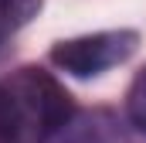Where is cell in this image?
I'll return each mask as SVG.
<instances>
[{
	"label": "cell",
	"mask_w": 146,
	"mask_h": 143,
	"mask_svg": "<svg viewBox=\"0 0 146 143\" xmlns=\"http://www.w3.org/2000/svg\"><path fill=\"white\" fill-rule=\"evenodd\" d=\"M41 10V0H0V48Z\"/></svg>",
	"instance_id": "cell-4"
},
{
	"label": "cell",
	"mask_w": 146,
	"mask_h": 143,
	"mask_svg": "<svg viewBox=\"0 0 146 143\" xmlns=\"http://www.w3.org/2000/svg\"><path fill=\"white\" fill-rule=\"evenodd\" d=\"M72 119V96L48 72L17 68L0 78V143H48Z\"/></svg>",
	"instance_id": "cell-1"
},
{
	"label": "cell",
	"mask_w": 146,
	"mask_h": 143,
	"mask_svg": "<svg viewBox=\"0 0 146 143\" xmlns=\"http://www.w3.org/2000/svg\"><path fill=\"white\" fill-rule=\"evenodd\" d=\"M136 41H139L136 31H102V34L72 37L51 48V61L75 78H92L99 72L126 61L136 51Z\"/></svg>",
	"instance_id": "cell-2"
},
{
	"label": "cell",
	"mask_w": 146,
	"mask_h": 143,
	"mask_svg": "<svg viewBox=\"0 0 146 143\" xmlns=\"http://www.w3.org/2000/svg\"><path fill=\"white\" fill-rule=\"evenodd\" d=\"M58 143H126V130L112 112L95 109V112L75 116L58 133Z\"/></svg>",
	"instance_id": "cell-3"
},
{
	"label": "cell",
	"mask_w": 146,
	"mask_h": 143,
	"mask_svg": "<svg viewBox=\"0 0 146 143\" xmlns=\"http://www.w3.org/2000/svg\"><path fill=\"white\" fill-rule=\"evenodd\" d=\"M126 116H129V123L136 130L146 133V65L136 72V78H133V85L126 92Z\"/></svg>",
	"instance_id": "cell-5"
}]
</instances>
